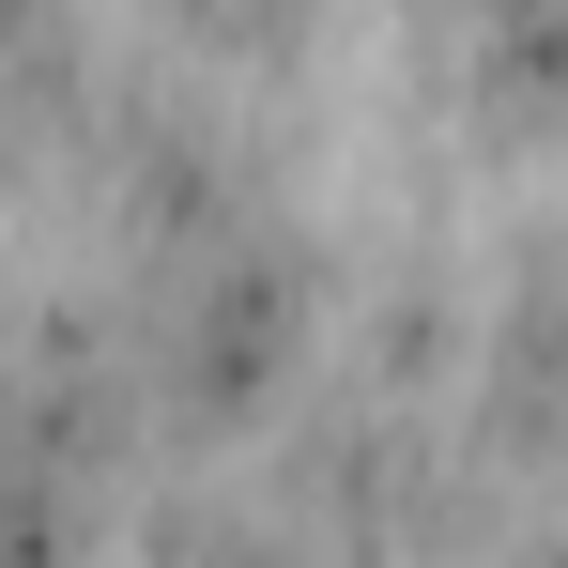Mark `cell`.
I'll return each mask as SVG.
<instances>
[{
	"mask_svg": "<svg viewBox=\"0 0 568 568\" xmlns=\"http://www.w3.org/2000/svg\"><path fill=\"white\" fill-rule=\"evenodd\" d=\"M123 354L154 384V430H246L307 354V246H292L262 200H200L170 231H139V277H123Z\"/></svg>",
	"mask_w": 568,
	"mask_h": 568,
	"instance_id": "6da1fadb",
	"label": "cell"
},
{
	"mask_svg": "<svg viewBox=\"0 0 568 568\" xmlns=\"http://www.w3.org/2000/svg\"><path fill=\"white\" fill-rule=\"evenodd\" d=\"M446 462H462L476 491L568 462V246H538L523 277L491 292V323H476V399H462V430H446Z\"/></svg>",
	"mask_w": 568,
	"mask_h": 568,
	"instance_id": "7a4b0ae2",
	"label": "cell"
},
{
	"mask_svg": "<svg viewBox=\"0 0 568 568\" xmlns=\"http://www.w3.org/2000/svg\"><path fill=\"white\" fill-rule=\"evenodd\" d=\"M154 568H323V554L292 538L277 507H185V523L154 538Z\"/></svg>",
	"mask_w": 568,
	"mask_h": 568,
	"instance_id": "3957f363",
	"label": "cell"
},
{
	"mask_svg": "<svg viewBox=\"0 0 568 568\" xmlns=\"http://www.w3.org/2000/svg\"><path fill=\"white\" fill-rule=\"evenodd\" d=\"M462 568H568V538H507V523H491V538H476Z\"/></svg>",
	"mask_w": 568,
	"mask_h": 568,
	"instance_id": "277c9868",
	"label": "cell"
},
{
	"mask_svg": "<svg viewBox=\"0 0 568 568\" xmlns=\"http://www.w3.org/2000/svg\"><path fill=\"white\" fill-rule=\"evenodd\" d=\"M0 185H16V108H0Z\"/></svg>",
	"mask_w": 568,
	"mask_h": 568,
	"instance_id": "5b68a950",
	"label": "cell"
}]
</instances>
